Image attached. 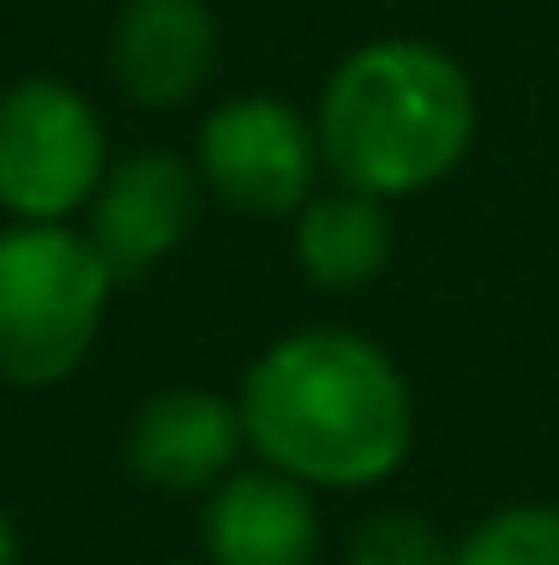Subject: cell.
Wrapping results in <instances>:
<instances>
[{
    "label": "cell",
    "mask_w": 559,
    "mask_h": 565,
    "mask_svg": "<svg viewBox=\"0 0 559 565\" xmlns=\"http://www.w3.org/2000/svg\"><path fill=\"white\" fill-rule=\"evenodd\" d=\"M241 422L259 463L313 493L391 481L416 451V392L373 338L343 326L289 331L241 380Z\"/></svg>",
    "instance_id": "1"
},
{
    "label": "cell",
    "mask_w": 559,
    "mask_h": 565,
    "mask_svg": "<svg viewBox=\"0 0 559 565\" xmlns=\"http://www.w3.org/2000/svg\"><path fill=\"white\" fill-rule=\"evenodd\" d=\"M313 127L337 186L391 205L463 169L475 145V85L439 43L379 36L337 61Z\"/></svg>",
    "instance_id": "2"
},
{
    "label": "cell",
    "mask_w": 559,
    "mask_h": 565,
    "mask_svg": "<svg viewBox=\"0 0 559 565\" xmlns=\"http://www.w3.org/2000/svg\"><path fill=\"white\" fill-rule=\"evenodd\" d=\"M115 271L73 223L0 228V385L43 392L85 367L115 301Z\"/></svg>",
    "instance_id": "3"
},
{
    "label": "cell",
    "mask_w": 559,
    "mask_h": 565,
    "mask_svg": "<svg viewBox=\"0 0 559 565\" xmlns=\"http://www.w3.org/2000/svg\"><path fill=\"white\" fill-rule=\"evenodd\" d=\"M109 174V132L78 85L55 73L0 90V211L12 223H66L90 211Z\"/></svg>",
    "instance_id": "4"
},
{
    "label": "cell",
    "mask_w": 559,
    "mask_h": 565,
    "mask_svg": "<svg viewBox=\"0 0 559 565\" xmlns=\"http://www.w3.org/2000/svg\"><path fill=\"white\" fill-rule=\"evenodd\" d=\"M193 169L205 193L241 217H295L319 193L325 151H319V127L295 103L247 90L205 115Z\"/></svg>",
    "instance_id": "5"
},
{
    "label": "cell",
    "mask_w": 559,
    "mask_h": 565,
    "mask_svg": "<svg viewBox=\"0 0 559 565\" xmlns=\"http://www.w3.org/2000/svg\"><path fill=\"white\" fill-rule=\"evenodd\" d=\"M198 181L193 163H181L175 151H139L127 163H109L97 199H90V247L103 253V265L115 282H132L169 259L198 223Z\"/></svg>",
    "instance_id": "6"
},
{
    "label": "cell",
    "mask_w": 559,
    "mask_h": 565,
    "mask_svg": "<svg viewBox=\"0 0 559 565\" xmlns=\"http://www.w3.org/2000/svg\"><path fill=\"white\" fill-rule=\"evenodd\" d=\"M247 451L241 403L205 385H169L144 397L127 427V469L151 493H211Z\"/></svg>",
    "instance_id": "7"
},
{
    "label": "cell",
    "mask_w": 559,
    "mask_h": 565,
    "mask_svg": "<svg viewBox=\"0 0 559 565\" xmlns=\"http://www.w3.org/2000/svg\"><path fill=\"white\" fill-rule=\"evenodd\" d=\"M223 31L211 0H121L109 24V78L139 109H181L211 85Z\"/></svg>",
    "instance_id": "8"
},
{
    "label": "cell",
    "mask_w": 559,
    "mask_h": 565,
    "mask_svg": "<svg viewBox=\"0 0 559 565\" xmlns=\"http://www.w3.org/2000/svg\"><path fill=\"white\" fill-rule=\"evenodd\" d=\"M198 542H205V565H313L325 530L308 481L252 463L205 493Z\"/></svg>",
    "instance_id": "9"
},
{
    "label": "cell",
    "mask_w": 559,
    "mask_h": 565,
    "mask_svg": "<svg viewBox=\"0 0 559 565\" xmlns=\"http://www.w3.org/2000/svg\"><path fill=\"white\" fill-rule=\"evenodd\" d=\"M295 265L301 277L331 295L367 289L391 265V211H385V199L355 193V186L313 193L295 211Z\"/></svg>",
    "instance_id": "10"
},
{
    "label": "cell",
    "mask_w": 559,
    "mask_h": 565,
    "mask_svg": "<svg viewBox=\"0 0 559 565\" xmlns=\"http://www.w3.org/2000/svg\"><path fill=\"white\" fill-rule=\"evenodd\" d=\"M451 565H559V505H499L451 542Z\"/></svg>",
    "instance_id": "11"
},
{
    "label": "cell",
    "mask_w": 559,
    "mask_h": 565,
    "mask_svg": "<svg viewBox=\"0 0 559 565\" xmlns=\"http://www.w3.org/2000/svg\"><path fill=\"white\" fill-rule=\"evenodd\" d=\"M350 565H451V542L416 511H379L350 535Z\"/></svg>",
    "instance_id": "12"
},
{
    "label": "cell",
    "mask_w": 559,
    "mask_h": 565,
    "mask_svg": "<svg viewBox=\"0 0 559 565\" xmlns=\"http://www.w3.org/2000/svg\"><path fill=\"white\" fill-rule=\"evenodd\" d=\"M0 565H24V535H19L7 505H0Z\"/></svg>",
    "instance_id": "13"
},
{
    "label": "cell",
    "mask_w": 559,
    "mask_h": 565,
    "mask_svg": "<svg viewBox=\"0 0 559 565\" xmlns=\"http://www.w3.org/2000/svg\"><path fill=\"white\" fill-rule=\"evenodd\" d=\"M169 565H186V559H169Z\"/></svg>",
    "instance_id": "14"
}]
</instances>
